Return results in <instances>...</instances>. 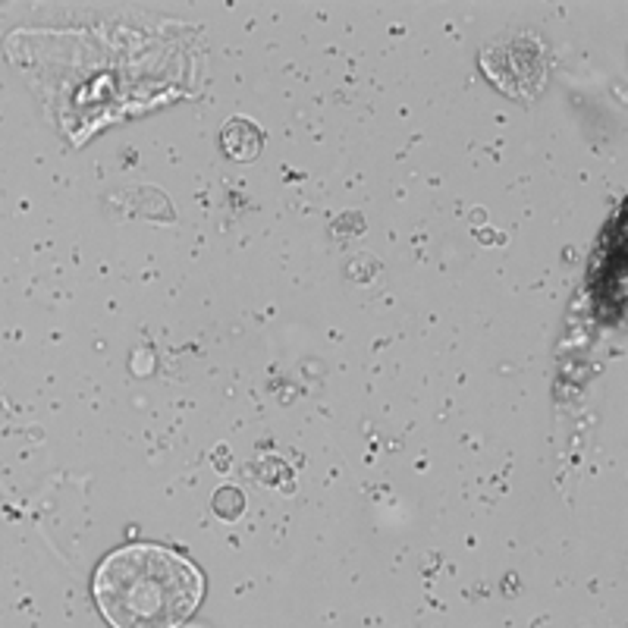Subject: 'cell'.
Wrapping results in <instances>:
<instances>
[{
  "instance_id": "6da1fadb",
  "label": "cell",
  "mask_w": 628,
  "mask_h": 628,
  "mask_svg": "<svg viewBox=\"0 0 628 628\" xmlns=\"http://www.w3.org/2000/svg\"><path fill=\"white\" fill-rule=\"evenodd\" d=\"M201 572L167 547L132 544L94 572V600L113 628H176L201 604Z\"/></svg>"
},
{
  "instance_id": "7a4b0ae2",
  "label": "cell",
  "mask_w": 628,
  "mask_h": 628,
  "mask_svg": "<svg viewBox=\"0 0 628 628\" xmlns=\"http://www.w3.org/2000/svg\"><path fill=\"white\" fill-rule=\"evenodd\" d=\"M487 75L497 88L509 94H531L528 82L535 88L544 79V50L528 35H509L493 41L481 57Z\"/></svg>"
},
{
  "instance_id": "3957f363",
  "label": "cell",
  "mask_w": 628,
  "mask_h": 628,
  "mask_svg": "<svg viewBox=\"0 0 628 628\" xmlns=\"http://www.w3.org/2000/svg\"><path fill=\"white\" fill-rule=\"evenodd\" d=\"M220 145H224L226 157L245 164V161H255V157L261 155L264 136L252 119L233 117V119H226L224 129H220Z\"/></svg>"
},
{
  "instance_id": "277c9868",
  "label": "cell",
  "mask_w": 628,
  "mask_h": 628,
  "mask_svg": "<svg viewBox=\"0 0 628 628\" xmlns=\"http://www.w3.org/2000/svg\"><path fill=\"white\" fill-rule=\"evenodd\" d=\"M214 516L224 518V522H236L239 516L245 512V493L239 487L226 484V487H217L214 493Z\"/></svg>"
}]
</instances>
